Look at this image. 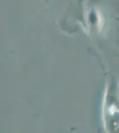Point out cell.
<instances>
[{
  "instance_id": "cell-1",
  "label": "cell",
  "mask_w": 119,
  "mask_h": 133,
  "mask_svg": "<svg viewBox=\"0 0 119 133\" xmlns=\"http://www.w3.org/2000/svg\"><path fill=\"white\" fill-rule=\"evenodd\" d=\"M102 120L106 133H119V81L110 79L105 89Z\"/></svg>"
},
{
  "instance_id": "cell-2",
  "label": "cell",
  "mask_w": 119,
  "mask_h": 133,
  "mask_svg": "<svg viewBox=\"0 0 119 133\" xmlns=\"http://www.w3.org/2000/svg\"><path fill=\"white\" fill-rule=\"evenodd\" d=\"M118 81H119V79H118Z\"/></svg>"
}]
</instances>
